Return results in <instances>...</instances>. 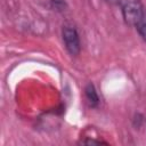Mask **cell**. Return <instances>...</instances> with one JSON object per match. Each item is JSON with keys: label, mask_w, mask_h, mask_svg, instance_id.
<instances>
[{"label": "cell", "mask_w": 146, "mask_h": 146, "mask_svg": "<svg viewBox=\"0 0 146 146\" xmlns=\"http://www.w3.org/2000/svg\"><path fill=\"white\" fill-rule=\"evenodd\" d=\"M121 8L124 22L131 26H135L146 13L140 0H125L122 2Z\"/></svg>", "instance_id": "obj_1"}, {"label": "cell", "mask_w": 146, "mask_h": 146, "mask_svg": "<svg viewBox=\"0 0 146 146\" xmlns=\"http://www.w3.org/2000/svg\"><path fill=\"white\" fill-rule=\"evenodd\" d=\"M62 38L67 52L72 56H78L81 50V43L75 26L72 24H65L62 29Z\"/></svg>", "instance_id": "obj_2"}, {"label": "cell", "mask_w": 146, "mask_h": 146, "mask_svg": "<svg viewBox=\"0 0 146 146\" xmlns=\"http://www.w3.org/2000/svg\"><path fill=\"white\" fill-rule=\"evenodd\" d=\"M84 96H86V98H87V100L91 107H97L99 105V96L97 94L95 86L91 82H89L84 87Z\"/></svg>", "instance_id": "obj_3"}, {"label": "cell", "mask_w": 146, "mask_h": 146, "mask_svg": "<svg viewBox=\"0 0 146 146\" xmlns=\"http://www.w3.org/2000/svg\"><path fill=\"white\" fill-rule=\"evenodd\" d=\"M135 27H136L137 32L139 33V35L141 36V39L146 42V13L143 16V18L135 25Z\"/></svg>", "instance_id": "obj_4"}, {"label": "cell", "mask_w": 146, "mask_h": 146, "mask_svg": "<svg viewBox=\"0 0 146 146\" xmlns=\"http://www.w3.org/2000/svg\"><path fill=\"white\" fill-rule=\"evenodd\" d=\"M50 6L57 11H63L67 7V3L65 0H50Z\"/></svg>", "instance_id": "obj_5"}, {"label": "cell", "mask_w": 146, "mask_h": 146, "mask_svg": "<svg viewBox=\"0 0 146 146\" xmlns=\"http://www.w3.org/2000/svg\"><path fill=\"white\" fill-rule=\"evenodd\" d=\"M144 122V117H143V115L141 114H139V113H136L135 114V116H133V119H132V123H133V127L136 128V129H138L140 125H141V123Z\"/></svg>", "instance_id": "obj_6"}, {"label": "cell", "mask_w": 146, "mask_h": 146, "mask_svg": "<svg viewBox=\"0 0 146 146\" xmlns=\"http://www.w3.org/2000/svg\"><path fill=\"white\" fill-rule=\"evenodd\" d=\"M82 144H87V145H99V144H107L106 141H102V140H94V139H86L82 141Z\"/></svg>", "instance_id": "obj_7"}, {"label": "cell", "mask_w": 146, "mask_h": 146, "mask_svg": "<svg viewBox=\"0 0 146 146\" xmlns=\"http://www.w3.org/2000/svg\"><path fill=\"white\" fill-rule=\"evenodd\" d=\"M104 1L111 6H120L123 2V0H104Z\"/></svg>", "instance_id": "obj_8"}]
</instances>
